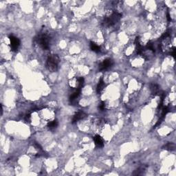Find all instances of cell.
Masks as SVG:
<instances>
[{"instance_id": "cell-14", "label": "cell", "mask_w": 176, "mask_h": 176, "mask_svg": "<svg viewBox=\"0 0 176 176\" xmlns=\"http://www.w3.org/2000/svg\"><path fill=\"white\" fill-rule=\"evenodd\" d=\"M105 107H106V104L105 102L104 101H102L100 102V103L98 105V109L100 110V111H104V109H105Z\"/></svg>"}, {"instance_id": "cell-11", "label": "cell", "mask_w": 176, "mask_h": 176, "mask_svg": "<svg viewBox=\"0 0 176 176\" xmlns=\"http://www.w3.org/2000/svg\"><path fill=\"white\" fill-rule=\"evenodd\" d=\"M58 125V122L57 120H54L51 122H50L48 124H47V127L51 131H54V129H56L57 128V126Z\"/></svg>"}, {"instance_id": "cell-1", "label": "cell", "mask_w": 176, "mask_h": 176, "mask_svg": "<svg viewBox=\"0 0 176 176\" xmlns=\"http://www.w3.org/2000/svg\"><path fill=\"white\" fill-rule=\"evenodd\" d=\"M34 41L40 47L44 50H47L50 47V36L45 31L42 30L34 38Z\"/></svg>"}, {"instance_id": "cell-8", "label": "cell", "mask_w": 176, "mask_h": 176, "mask_svg": "<svg viewBox=\"0 0 176 176\" xmlns=\"http://www.w3.org/2000/svg\"><path fill=\"white\" fill-rule=\"evenodd\" d=\"M93 140L94 142L95 145L98 148H102L104 146V141L99 135H95L93 137Z\"/></svg>"}, {"instance_id": "cell-9", "label": "cell", "mask_w": 176, "mask_h": 176, "mask_svg": "<svg viewBox=\"0 0 176 176\" xmlns=\"http://www.w3.org/2000/svg\"><path fill=\"white\" fill-rule=\"evenodd\" d=\"M106 86H107V85H106V83L104 82L103 78H102V76L101 78H100V80H99L98 85H97V87H96L97 94H99L101 93L102 91H103V89H104V88L106 87Z\"/></svg>"}, {"instance_id": "cell-13", "label": "cell", "mask_w": 176, "mask_h": 176, "mask_svg": "<svg viewBox=\"0 0 176 176\" xmlns=\"http://www.w3.org/2000/svg\"><path fill=\"white\" fill-rule=\"evenodd\" d=\"M164 149L166 150H174L175 149V144L172 142H169L164 146Z\"/></svg>"}, {"instance_id": "cell-12", "label": "cell", "mask_w": 176, "mask_h": 176, "mask_svg": "<svg viewBox=\"0 0 176 176\" xmlns=\"http://www.w3.org/2000/svg\"><path fill=\"white\" fill-rule=\"evenodd\" d=\"M150 89H151L152 94L154 95H156V94H157L160 93L159 86L155 83H152L151 85H150Z\"/></svg>"}, {"instance_id": "cell-4", "label": "cell", "mask_w": 176, "mask_h": 176, "mask_svg": "<svg viewBox=\"0 0 176 176\" xmlns=\"http://www.w3.org/2000/svg\"><path fill=\"white\" fill-rule=\"evenodd\" d=\"M113 65V61L112 59H111V58H106L98 65V69L100 72L108 70V69H109L112 67Z\"/></svg>"}, {"instance_id": "cell-6", "label": "cell", "mask_w": 176, "mask_h": 176, "mask_svg": "<svg viewBox=\"0 0 176 176\" xmlns=\"http://www.w3.org/2000/svg\"><path fill=\"white\" fill-rule=\"evenodd\" d=\"M82 88H76V91H74L72 94L69 97V102L72 105H75L77 103V100H78L79 96H80V93H81Z\"/></svg>"}, {"instance_id": "cell-17", "label": "cell", "mask_w": 176, "mask_h": 176, "mask_svg": "<svg viewBox=\"0 0 176 176\" xmlns=\"http://www.w3.org/2000/svg\"><path fill=\"white\" fill-rule=\"evenodd\" d=\"M166 19H167V20H168V21H171V18H170L169 12H166Z\"/></svg>"}, {"instance_id": "cell-16", "label": "cell", "mask_w": 176, "mask_h": 176, "mask_svg": "<svg viewBox=\"0 0 176 176\" xmlns=\"http://www.w3.org/2000/svg\"><path fill=\"white\" fill-rule=\"evenodd\" d=\"M169 54L172 56L174 58H175V47H173L171 49H170Z\"/></svg>"}, {"instance_id": "cell-10", "label": "cell", "mask_w": 176, "mask_h": 176, "mask_svg": "<svg viewBox=\"0 0 176 176\" xmlns=\"http://www.w3.org/2000/svg\"><path fill=\"white\" fill-rule=\"evenodd\" d=\"M89 47H90V49L93 51V52L96 53H99L100 52V51H101L100 47L98 45H97V44L94 41L90 42V43H89Z\"/></svg>"}, {"instance_id": "cell-2", "label": "cell", "mask_w": 176, "mask_h": 176, "mask_svg": "<svg viewBox=\"0 0 176 176\" xmlns=\"http://www.w3.org/2000/svg\"><path fill=\"white\" fill-rule=\"evenodd\" d=\"M122 17V14L118 12H113L110 15L104 17L102 21V25L104 27H111L120 21Z\"/></svg>"}, {"instance_id": "cell-5", "label": "cell", "mask_w": 176, "mask_h": 176, "mask_svg": "<svg viewBox=\"0 0 176 176\" xmlns=\"http://www.w3.org/2000/svg\"><path fill=\"white\" fill-rule=\"evenodd\" d=\"M9 39L10 42V50L12 52H16L20 46L19 39L13 35L9 36Z\"/></svg>"}, {"instance_id": "cell-3", "label": "cell", "mask_w": 176, "mask_h": 176, "mask_svg": "<svg viewBox=\"0 0 176 176\" xmlns=\"http://www.w3.org/2000/svg\"><path fill=\"white\" fill-rule=\"evenodd\" d=\"M60 62V58L57 54H52L49 55L47 58L46 67L49 71L54 72H56L58 67V64Z\"/></svg>"}, {"instance_id": "cell-7", "label": "cell", "mask_w": 176, "mask_h": 176, "mask_svg": "<svg viewBox=\"0 0 176 176\" xmlns=\"http://www.w3.org/2000/svg\"><path fill=\"white\" fill-rule=\"evenodd\" d=\"M86 116H87V115H86V113L84 112V111H78V112L75 113L74 116H73L72 120V124L76 123L78 121L82 120V119H84Z\"/></svg>"}, {"instance_id": "cell-15", "label": "cell", "mask_w": 176, "mask_h": 176, "mask_svg": "<svg viewBox=\"0 0 176 176\" xmlns=\"http://www.w3.org/2000/svg\"><path fill=\"white\" fill-rule=\"evenodd\" d=\"M144 170V167H140V168H139L138 169L135 170V172L133 174V175H141V174L143 173V170Z\"/></svg>"}]
</instances>
